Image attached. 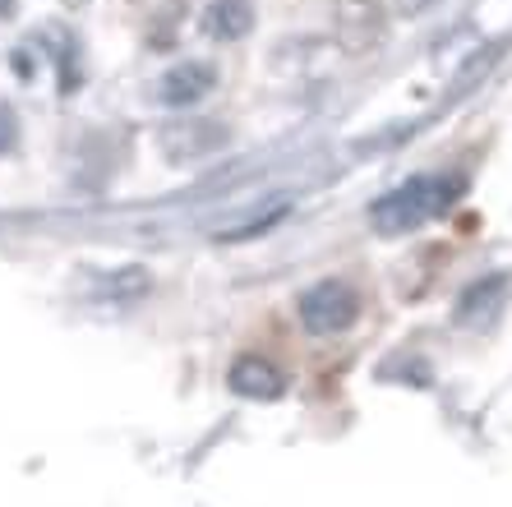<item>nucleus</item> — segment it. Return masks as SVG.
<instances>
[{
    "mask_svg": "<svg viewBox=\"0 0 512 507\" xmlns=\"http://www.w3.org/2000/svg\"><path fill=\"white\" fill-rule=\"evenodd\" d=\"M457 199H462V176H416L397 185L393 194H383L370 208V222L383 236H406V231L443 217Z\"/></svg>",
    "mask_w": 512,
    "mask_h": 507,
    "instance_id": "obj_1",
    "label": "nucleus"
},
{
    "mask_svg": "<svg viewBox=\"0 0 512 507\" xmlns=\"http://www.w3.org/2000/svg\"><path fill=\"white\" fill-rule=\"evenodd\" d=\"M356 319H360V295L346 282H337V277L310 286V291L300 295V323L314 337H337V332H346Z\"/></svg>",
    "mask_w": 512,
    "mask_h": 507,
    "instance_id": "obj_2",
    "label": "nucleus"
},
{
    "mask_svg": "<svg viewBox=\"0 0 512 507\" xmlns=\"http://www.w3.org/2000/svg\"><path fill=\"white\" fill-rule=\"evenodd\" d=\"M383 33V5L379 0H337V37L342 47L365 51Z\"/></svg>",
    "mask_w": 512,
    "mask_h": 507,
    "instance_id": "obj_3",
    "label": "nucleus"
},
{
    "mask_svg": "<svg viewBox=\"0 0 512 507\" xmlns=\"http://www.w3.org/2000/svg\"><path fill=\"white\" fill-rule=\"evenodd\" d=\"M217 83L213 65H203V60H185V65H176V70L162 74V83H157V102H167V107H190V102H199L208 88Z\"/></svg>",
    "mask_w": 512,
    "mask_h": 507,
    "instance_id": "obj_4",
    "label": "nucleus"
},
{
    "mask_svg": "<svg viewBox=\"0 0 512 507\" xmlns=\"http://www.w3.org/2000/svg\"><path fill=\"white\" fill-rule=\"evenodd\" d=\"M231 388L254 401H277L286 392V378H282V369L268 365L263 355H240L236 365H231Z\"/></svg>",
    "mask_w": 512,
    "mask_h": 507,
    "instance_id": "obj_5",
    "label": "nucleus"
},
{
    "mask_svg": "<svg viewBox=\"0 0 512 507\" xmlns=\"http://www.w3.org/2000/svg\"><path fill=\"white\" fill-rule=\"evenodd\" d=\"M503 291H508V277H480L476 286H466L462 295H457V314L453 319L462 323V328H485L494 314H499V305H503Z\"/></svg>",
    "mask_w": 512,
    "mask_h": 507,
    "instance_id": "obj_6",
    "label": "nucleus"
},
{
    "mask_svg": "<svg viewBox=\"0 0 512 507\" xmlns=\"http://www.w3.org/2000/svg\"><path fill=\"white\" fill-rule=\"evenodd\" d=\"M254 24V5L250 0H217L213 10H208V33L213 37H245Z\"/></svg>",
    "mask_w": 512,
    "mask_h": 507,
    "instance_id": "obj_7",
    "label": "nucleus"
},
{
    "mask_svg": "<svg viewBox=\"0 0 512 507\" xmlns=\"http://www.w3.org/2000/svg\"><path fill=\"white\" fill-rule=\"evenodd\" d=\"M499 42H489V47H480V56H471V65H466L462 74H457V83H453V93H466V88H471V83L480 79V74L489 70V65H494V60H499Z\"/></svg>",
    "mask_w": 512,
    "mask_h": 507,
    "instance_id": "obj_8",
    "label": "nucleus"
},
{
    "mask_svg": "<svg viewBox=\"0 0 512 507\" xmlns=\"http://www.w3.org/2000/svg\"><path fill=\"white\" fill-rule=\"evenodd\" d=\"M439 0H397V14H406V19H416V14H425V10H434Z\"/></svg>",
    "mask_w": 512,
    "mask_h": 507,
    "instance_id": "obj_9",
    "label": "nucleus"
}]
</instances>
